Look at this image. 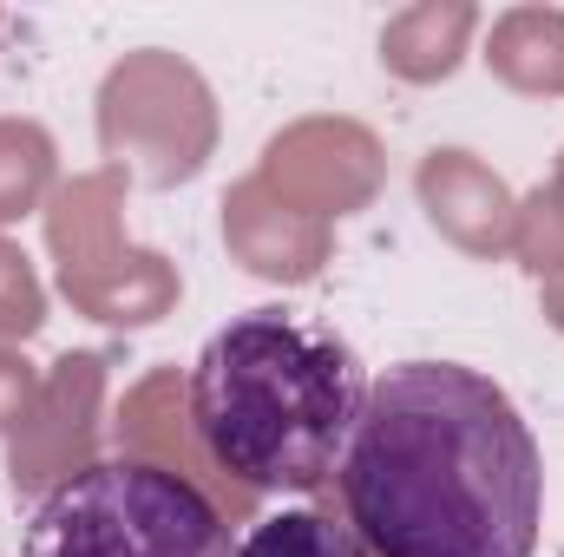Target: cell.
Returning a JSON list of instances; mask_svg holds the SVG:
<instances>
[{"mask_svg": "<svg viewBox=\"0 0 564 557\" xmlns=\"http://www.w3.org/2000/svg\"><path fill=\"white\" fill-rule=\"evenodd\" d=\"M20 557H237L204 485L151 459H99L26 518Z\"/></svg>", "mask_w": 564, "mask_h": 557, "instance_id": "cell-3", "label": "cell"}, {"mask_svg": "<svg viewBox=\"0 0 564 557\" xmlns=\"http://www.w3.org/2000/svg\"><path fill=\"white\" fill-rule=\"evenodd\" d=\"M335 485L375 557H532L539 545V439L499 381L459 361L375 374Z\"/></svg>", "mask_w": 564, "mask_h": 557, "instance_id": "cell-1", "label": "cell"}, {"mask_svg": "<svg viewBox=\"0 0 564 557\" xmlns=\"http://www.w3.org/2000/svg\"><path fill=\"white\" fill-rule=\"evenodd\" d=\"M237 557H361V538L348 532V518L335 525L328 512H276L250 525Z\"/></svg>", "mask_w": 564, "mask_h": 557, "instance_id": "cell-4", "label": "cell"}, {"mask_svg": "<svg viewBox=\"0 0 564 557\" xmlns=\"http://www.w3.org/2000/svg\"><path fill=\"white\" fill-rule=\"evenodd\" d=\"M361 401L355 348L295 308L237 315L191 368V426L250 492H322L341 472Z\"/></svg>", "mask_w": 564, "mask_h": 557, "instance_id": "cell-2", "label": "cell"}]
</instances>
